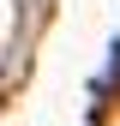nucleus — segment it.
<instances>
[{
  "label": "nucleus",
  "mask_w": 120,
  "mask_h": 126,
  "mask_svg": "<svg viewBox=\"0 0 120 126\" xmlns=\"http://www.w3.org/2000/svg\"><path fill=\"white\" fill-rule=\"evenodd\" d=\"M114 84H120V36H114V54H108V72H102V84H96V96H108Z\"/></svg>",
  "instance_id": "f257e3e1"
}]
</instances>
